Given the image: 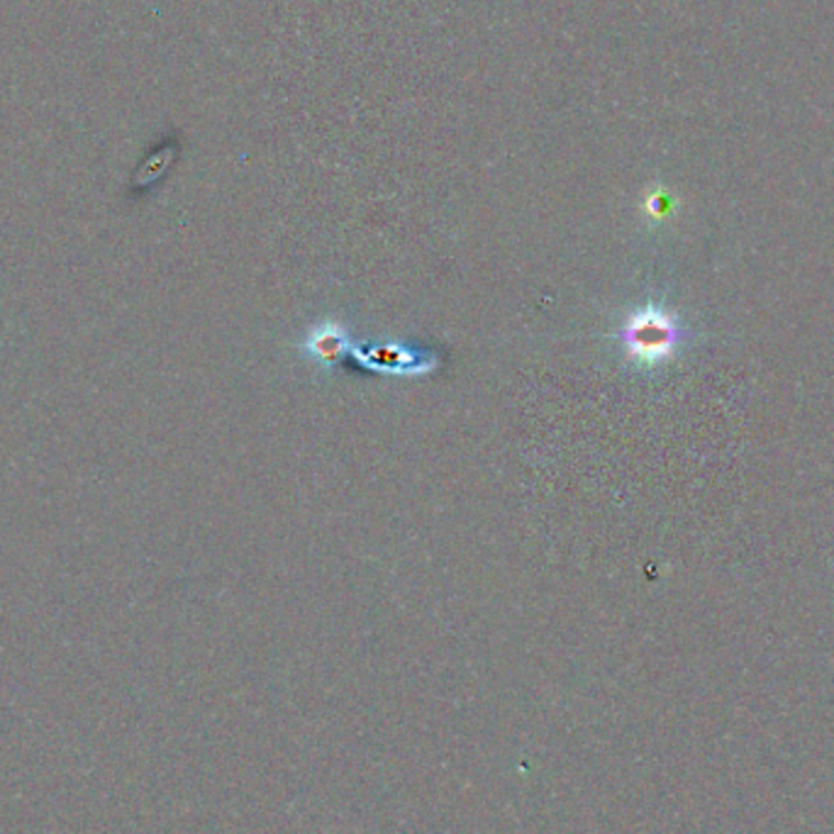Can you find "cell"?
Segmentation results:
<instances>
[{
  "instance_id": "1",
  "label": "cell",
  "mask_w": 834,
  "mask_h": 834,
  "mask_svg": "<svg viewBox=\"0 0 834 834\" xmlns=\"http://www.w3.org/2000/svg\"><path fill=\"white\" fill-rule=\"evenodd\" d=\"M620 337L629 357L642 361H659L672 354L678 332L674 320L666 312L644 308L625 322Z\"/></svg>"
},
{
  "instance_id": "2",
  "label": "cell",
  "mask_w": 834,
  "mask_h": 834,
  "mask_svg": "<svg viewBox=\"0 0 834 834\" xmlns=\"http://www.w3.org/2000/svg\"><path fill=\"white\" fill-rule=\"evenodd\" d=\"M345 347H347V335L342 327L335 322H325L320 327H315V332L308 337V345H306V349L315 359L327 361V364H332L342 357Z\"/></svg>"
}]
</instances>
